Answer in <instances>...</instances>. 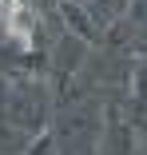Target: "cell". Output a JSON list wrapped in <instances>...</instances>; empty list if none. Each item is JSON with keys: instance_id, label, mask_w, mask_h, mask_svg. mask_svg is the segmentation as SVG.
I'll use <instances>...</instances> for the list:
<instances>
[{"instance_id": "obj_1", "label": "cell", "mask_w": 147, "mask_h": 155, "mask_svg": "<svg viewBox=\"0 0 147 155\" xmlns=\"http://www.w3.org/2000/svg\"><path fill=\"white\" fill-rule=\"evenodd\" d=\"M0 20H4V32H8L20 48H28V44H32L36 16H32V8H28L24 0H0Z\"/></svg>"}]
</instances>
